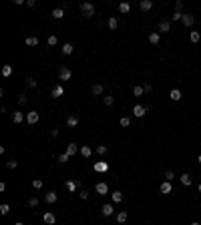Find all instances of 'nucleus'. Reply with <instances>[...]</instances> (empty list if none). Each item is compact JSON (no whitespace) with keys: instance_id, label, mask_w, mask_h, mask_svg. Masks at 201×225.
Masks as SVG:
<instances>
[{"instance_id":"f257e3e1","label":"nucleus","mask_w":201,"mask_h":225,"mask_svg":"<svg viewBox=\"0 0 201 225\" xmlns=\"http://www.w3.org/2000/svg\"><path fill=\"white\" fill-rule=\"evenodd\" d=\"M80 12H83V16L91 18V16L95 14V6H93V2H83V4H80Z\"/></svg>"},{"instance_id":"f03ea898","label":"nucleus","mask_w":201,"mask_h":225,"mask_svg":"<svg viewBox=\"0 0 201 225\" xmlns=\"http://www.w3.org/2000/svg\"><path fill=\"white\" fill-rule=\"evenodd\" d=\"M62 95H65V88H62V84L53 87V91H50V97H53V99H61Z\"/></svg>"},{"instance_id":"7ed1b4c3","label":"nucleus","mask_w":201,"mask_h":225,"mask_svg":"<svg viewBox=\"0 0 201 225\" xmlns=\"http://www.w3.org/2000/svg\"><path fill=\"white\" fill-rule=\"evenodd\" d=\"M71 76H72L71 69H66V66H61V70H58V79H61V80H71Z\"/></svg>"},{"instance_id":"20e7f679","label":"nucleus","mask_w":201,"mask_h":225,"mask_svg":"<svg viewBox=\"0 0 201 225\" xmlns=\"http://www.w3.org/2000/svg\"><path fill=\"white\" fill-rule=\"evenodd\" d=\"M133 115L135 117H145V115H147V107H143V105H135L133 107Z\"/></svg>"},{"instance_id":"39448f33","label":"nucleus","mask_w":201,"mask_h":225,"mask_svg":"<svg viewBox=\"0 0 201 225\" xmlns=\"http://www.w3.org/2000/svg\"><path fill=\"white\" fill-rule=\"evenodd\" d=\"M101 213H103V215H105V217H111V215H113V213H115V207H113V205H111V203H105V205H103V207H101Z\"/></svg>"},{"instance_id":"423d86ee","label":"nucleus","mask_w":201,"mask_h":225,"mask_svg":"<svg viewBox=\"0 0 201 225\" xmlns=\"http://www.w3.org/2000/svg\"><path fill=\"white\" fill-rule=\"evenodd\" d=\"M38 119H40V115H38L36 111H30L26 115V121H28V125H36L38 123Z\"/></svg>"},{"instance_id":"0eeeda50","label":"nucleus","mask_w":201,"mask_h":225,"mask_svg":"<svg viewBox=\"0 0 201 225\" xmlns=\"http://www.w3.org/2000/svg\"><path fill=\"white\" fill-rule=\"evenodd\" d=\"M24 119H26V117H24L22 111H14V113H12V123H16V125H20Z\"/></svg>"},{"instance_id":"6e6552de","label":"nucleus","mask_w":201,"mask_h":225,"mask_svg":"<svg viewBox=\"0 0 201 225\" xmlns=\"http://www.w3.org/2000/svg\"><path fill=\"white\" fill-rule=\"evenodd\" d=\"M95 191H97V195H107V193H109V185H107V183H97Z\"/></svg>"},{"instance_id":"1a4fd4ad","label":"nucleus","mask_w":201,"mask_h":225,"mask_svg":"<svg viewBox=\"0 0 201 225\" xmlns=\"http://www.w3.org/2000/svg\"><path fill=\"white\" fill-rule=\"evenodd\" d=\"M93 169H95L97 173H105V171H109V165H107L105 161H99V163H95V167H93Z\"/></svg>"},{"instance_id":"9d476101","label":"nucleus","mask_w":201,"mask_h":225,"mask_svg":"<svg viewBox=\"0 0 201 225\" xmlns=\"http://www.w3.org/2000/svg\"><path fill=\"white\" fill-rule=\"evenodd\" d=\"M159 191H161L163 195H169L171 191H173V187H171V183H169V181H163V183H161V187H159Z\"/></svg>"},{"instance_id":"9b49d317","label":"nucleus","mask_w":201,"mask_h":225,"mask_svg":"<svg viewBox=\"0 0 201 225\" xmlns=\"http://www.w3.org/2000/svg\"><path fill=\"white\" fill-rule=\"evenodd\" d=\"M65 187H66V191L75 193V191H76V187H80V183H79V181H66V183H65Z\"/></svg>"},{"instance_id":"f8f14e48","label":"nucleus","mask_w":201,"mask_h":225,"mask_svg":"<svg viewBox=\"0 0 201 225\" xmlns=\"http://www.w3.org/2000/svg\"><path fill=\"white\" fill-rule=\"evenodd\" d=\"M181 22L185 24V26H193V22H195V18H193V14H183V18H181Z\"/></svg>"},{"instance_id":"ddd939ff","label":"nucleus","mask_w":201,"mask_h":225,"mask_svg":"<svg viewBox=\"0 0 201 225\" xmlns=\"http://www.w3.org/2000/svg\"><path fill=\"white\" fill-rule=\"evenodd\" d=\"M57 199H58L57 191H48V193L44 195V201H46V203H54V201H57Z\"/></svg>"},{"instance_id":"4468645a","label":"nucleus","mask_w":201,"mask_h":225,"mask_svg":"<svg viewBox=\"0 0 201 225\" xmlns=\"http://www.w3.org/2000/svg\"><path fill=\"white\" fill-rule=\"evenodd\" d=\"M171 30V22L169 20H161L159 22V32H169Z\"/></svg>"},{"instance_id":"2eb2a0df","label":"nucleus","mask_w":201,"mask_h":225,"mask_svg":"<svg viewBox=\"0 0 201 225\" xmlns=\"http://www.w3.org/2000/svg\"><path fill=\"white\" fill-rule=\"evenodd\" d=\"M42 221H44L46 225H53L54 221H57V217H54V213H44V217H42Z\"/></svg>"},{"instance_id":"dca6fc26","label":"nucleus","mask_w":201,"mask_h":225,"mask_svg":"<svg viewBox=\"0 0 201 225\" xmlns=\"http://www.w3.org/2000/svg\"><path fill=\"white\" fill-rule=\"evenodd\" d=\"M159 40H161L159 32H151V34H149V42H151V44H159Z\"/></svg>"},{"instance_id":"f3484780","label":"nucleus","mask_w":201,"mask_h":225,"mask_svg":"<svg viewBox=\"0 0 201 225\" xmlns=\"http://www.w3.org/2000/svg\"><path fill=\"white\" fill-rule=\"evenodd\" d=\"M139 6H141V10L147 12V10H151V8H153V2H151V0H141Z\"/></svg>"},{"instance_id":"a211bd4d","label":"nucleus","mask_w":201,"mask_h":225,"mask_svg":"<svg viewBox=\"0 0 201 225\" xmlns=\"http://www.w3.org/2000/svg\"><path fill=\"white\" fill-rule=\"evenodd\" d=\"M129 10H131V4L129 2H121V4H119V12H121V14H127Z\"/></svg>"},{"instance_id":"6ab92c4d","label":"nucleus","mask_w":201,"mask_h":225,"mask_svg":"<svg viewBox=\"0 0 201 225\" xmlns=\"http://www.w3.org/2000/svg\"><path fill=\"white\" fill-rule=\"evenodd\" d=\"M50 16H53V18H57V20H61L62 16H65V10H62V8H54Z\"/></svg>"},{"instance_id":"aec40b11","label":"nucleus","mask_w":201,"mask_h":225,"mask_svg":"<svg viewBox=\"0 0 201 225\" xmlns=\"http://www.w3.org/2000/svg\"><path fill=\"white\" fill-rule=\"evenodd\" d=\"M66 125L71 127V129H72V127H76V125H79V117H75V115H71V117L66 119Z\"/></svg>"},{"instance_id":"412c9836","label":"nucleus","mask_w":201,"mask_h":225,"mask_svg":"<svg viewBox=\"0 0 201 225\" xmlns=\"http://www.w3.org/2000/svg\"><path fill=\"white\" fill-rule=\"evenodd\" d=\"M72 50H75V46H72L71 42H65V44H62V54H72Z\"/></svg>"},{"instance_id":"4be33fe9","label":"nucleus","mask_w":201,"mask_h":225,"mask_svg":"<svg viewBox=\"0 0 201 225\" xmlns=\"http://www.w3.org/2000/svg\"><path fill=\"white\" fill-rule=\"evenodd\" d=\"M91 92L95 97H99V95H103V84L99 83V84H93V88H91Z\"/></svg>"},{"instance_id":"5701e85b","label":"nucleus","mask_w":201,"mask_h":225,"mask_svg":"<svg viewBox=\"0 0 201 225\" xmlns=\"http://www.w3.org/2000/svg\"><path fill=\"white\" fill-rule=\"evenodd\" d=\"M169 97H171V101H175V103H177V101H181V91H177V88H173Z\"/></svg>"},{"instance_id":"b1692460","label":"nucleus","mask_w":201,"mask_h":225,"mask_svg":"<svg viewBox=\"0 0 201 225\" xmlns=\"http://www.w3.org/2000/svg\"><path fill=\"white\" fill-rule=\"evenodd\" d=\"M181 185H185V187H189V185H191V177H189V173H183V175H181Z\"/></svg>"},{"instance_id":"393cba45","label":"nucleus","mask_w":201,"mask_h":225,"mask_svg":"<svg viewBox=\"0 0 201 225\" xmlns=\"http://www.w3.org/2000/svg\"><path fill=\"white\" fill-rule=\"evenodd\" d=\"M127 217H129V215H127V211H119V213H117V223H125Z\"/></svg>"},{"instance_id":"a878e982","label":"nucleus","mask_w":201,"mask_h":225,"mask_svg":"<svg viewBox=\"0 0 201 225\" xmlns=\"http://www.w3.org/2000/svg\"><path fill=\"white\" fill-rule=\"evenodd\" d=\"M65 153H66V155H71V157H72V155H76V143H71V145L66 147V151H65Z\"/></svg>"},{"instance_id":"bb28decb","label":"nucleus","mask_w":201,"mask_h":225,"mask_svg":"<svg viewBox=\"0 0 201 225\" xmlns=\"http://www.w3.org/2000/svg\"><path fill=\"white\" fill-rule=\"evenodd\" d=\"M24 42H26V46H36L38 44V38L36 36H26V40H24Z\"/></svg>"},{"instance_id":"cd10ccee","label":"nucleus","mask_w":201,"mask_h":225,"mask_svg":"<svg viewBox=\"0 0 201 225\" xmlns=\"http://www.w3.org/2000/svg\"><path fill=\"white\" fill-rule=\"evenodd\" d=\"M111 197H113L115 203H121V201H123V193H121V191H115V193H111Z\"/></svg>"},{"instance_id":"c85d7f7f","label":"nucleus","mask_w":201,"mask_h":225,"mask_svg":"<svg viewBox=\"0 0 201 225\" xmlns=\"http://www.w3.org/2000/svg\"><path fill=\"white\" fill-rule=\"evenodd\" d=\"M117 26H119V20L115 18V16H109V28H111V30H115Z\"/></svg>"},{"instance_id":"c756f323","label":"nucleus","mask_w":201,"mask_h":225,"mask_svg":"<svg viewBox=\"0 0 201 225\" xmlns=\"http://www.w3.org/2000/svg\"><path fill=\"white\" fill-rule=\"evenodd\" d=\"M189 38H191V42H193V44H197V42L201 40V34H199V32H191V34H189Z\"/></svg>"},{"instance_id":"7c9ffc66","label":"nucleus","mask_w":201,"mask_h":225,"mask_svg":"<svg viewBox=\"0 0 201 225\" xmlns=\"http://www.w3.org/2000/svg\"><path fill=\"white\" fill-rule=\"evenodd\" d=\"M91 153H93L91 147H87V145H85V147H80V155H83V157H91Z\"/></svg>"},{"instance_id":"2f4dec72","label":"nucleus","mask_w":201,"mask_h":225,"mask_svg":"<svg viewBox=\"0 0 201 225\" xmlns=\"http://www.w3.org/2000/svg\"><path fill=\"white\" fill-rule=\"evenodd\" d=\"M12 74V66L10 65H4L2 66V76H10Z\"/></svg>"},{"instance_id":"473e14b6","label":"nucleus","mask_w":201,"mask_h":225,"mask_svg":"<svg viewBox=\"0 0 201 225\" xmlns=\"http://www.w3.org/2000/svg\"><path fill=\"white\" fill-rule=\"evenodd\" d=\"M8 211H10V205H8V203H2V205H0V213H2V215H6Z\"/></svg>"},{"instance_id":"72a5a7b5","label":"nucleus","mask_w":201,"mask_h":225,"mask_svg":"<svg viewBox=\"0 0 201 225\" xmlns=\"http://www.w3.org/2000/svg\"><path fill=\"white\" fill-rule=\"evenodd\" d=\"M119 123H121V127H129L131 125V119L129 117H121V121H119Z\"/></svg>"},{"instance_id":"f704fd0d","label":"nucleus","mask_w":201,"mask_h":225,"mask_svg":"<svg viewBox=\"0 0 201 225\" xmlns=\"http://www.w3.org/2000/svg\"><path fill=\"white\" fill-rule=\"evenodd\" d=\"M143 92H145V88H143V87H135V88H133V95H135V97H141Z\"/></svg>"},{"instance_id":"c9c22d12","label":"nucleus","mask_w":201,"mask_h":225,"mask_svg":"<svg viewBox=\"0 0 201 225\" xmlns=\"http://www.w3.org/2000/svg\"><path fill=\"white\" fill-rule=\"evenodd\" d=\"M26 84H28V88H34V87H36V80H34L32 76H28V79H26Z\"/></svg>"},{"instance_id":"e433bc0d","label":"nucleus","mask_w":201,"mask_h":225,"mask_svg":"<svg viewBox=\"0 0 201 225\" xmlns=\"http://www.w3.org/2000/svg\"><path fill=\"white\" fill-rule=\"evenodd\" d=\"M103 103H105L107 107H111V105L115 103V99H113V97H105V99H103Z\"/></svg>"},{"instance_id":"4c0bfd02","label":"nucleus","mask_w":201,"mask_h":225,"mask_svg":"<svg viewBox=\"0 0 201 225\" xmlns=\"http://www.w3.org/2000/svg\"><path fill=\"white\" fill-rule=\"evenodd\" d=\"M32 187H34V189H42V181H40V179H34V181H32Z\"/></svg>"},{"instance_id":"58836bf2","label":"nucleus","mask_w":201,"mask_h":225,"mask_svg":"<svg viewBox=\"0 0 201 225\" xmlns=\"http://www.w3.org/2000/svg\"><path fill=\"white\" fill-rule=\"evenodd\" d=\"M173 177H175L173 171H165V181H173Z\"/></svg>"},{"instance_id":"ea45409f","label":"nucleus","mask_w":201,"mask_h":225,"mask_svg":"<svg viewBox=\"0 0 201 225\" xmlns=\"http://www.w3.org/2000/svg\"><path fill=\"white\" fill-rule=\"evenodd\" d=\"M38 205V199L36 197H30V199H28V207H36Z\"/></svg>"},{"instance_id":"a19ab883","label":"nucleus","mask_w":201,"mask_h":225,"mask_svg":"<svg viewBox=\"0 0 201 225\" xmlns=\"http://www.w3.org/2000/svg\"><path fill=\"white\" fill-rule=\"evenodd\" d=\"M57 42H58V38L54 36V34H53V36H48V46H54Z\"/></svg>"},{"instance_id":"79ce46f5","label":"nucleus","mask_w":201,"mask_h":225,"mask_svg":"<svg viewBox=\"0 0 201 225\" xmlns=\"http://www.w3.org/2000/svg\"><path fill=\"white\" fill-rule=\"evenodd\" d=\"M6 167H8V169H16V167H18V161H8Z\"/></svg>"},{"instance_id":"37998d69","label":"nucleus","mask_w":201,"mask_h":225,"mask_svg":"<svg viewBox=\"0 0 201 225\" xmlns=\"http://www.w3.org/2000/svg\"><path fill=\"white\" fill-rule=\"evenodd\" d=\"M97 153H99V155H105V153H107V147L105 145H99V147H97Z\"/></svg>"},{"instance_id":"c03bdc74","label":"nucleus","mask_w":201,"mask_h":225,"mask_svg":"<svg viewBox=\"0 0 201 225\" xmlns=\"http://www.w3.org/2000/svg\"><path fill=\"white\" fill-rule=\"evenodd\" d=\"M171 18H173V22H177V20H181V18H183V14H181V12H175Z\"/></svg>"},{"instance_id":"a18cd8bd","label":"nucleus","mask_w":201,"mask_h":225,"mask_svg":"<svg viewBox=\"0 0 201 225\" xmlns=\"http://www.w3.org/2000/svg\"><path fill=\"white\" fill-rule=\"evenodd\" d=\"M68 157H71V155H66V153H62V155L58 157V161H61V163H66V161H68Z\"/></svg>"},{"instance_id":"49530a36","label":"nucleus","mask_w":201,"mask_h":225,"mask_svg":"<svg viewBox=\"0 0 201 225\" xmlns=\"http://www.w3.org/2000/svg\"><path fill=\"white\" fill-rule=\"evenodd\" d=\"M175 8H177V12H181V8H183V2H181V0H177V2H175Z\"/></svg>"},{"instance_id":"de8ad7c7","label":"nucleus","mask_w":201,"mask_h":225,"mask_svg":"<svg viewBox=\"0 0 201 225\" xmlns=\"http://www.w3.org/2000/svg\"><path fill=\"white\" fill-rule=\"evenodd\" d=\"M143 88H145V92H151V91H153V84H151V83H147Z\"/></svg>"},{"instance_id":"09e8293b","label":"nucleus","mask_w":201,"mask_h":225,"mask_svg":"<svg viewBox=\"0 0 201 225\" xmlns=\"http://www.w3.org/2000/svg\"><path fill=\"white\" fill-rule=\"evenodd\" d=\"M18 103H20V105L26 103V95H18Z\"/></svg>"},{"instance_id":"8fccbe9b","label":"nucleus","mask_w":201,"mask_h":225,"mask_svg":"<svg viewBox=\"0 0 201 225\" xmlns=\"http://www.w3.org/2000/svg\"><path fill=\"white\" fill-rule=\"evenodd\" d=\"M80 199H89V191H80Z\"/></svg>"},{"instance_id":"3c124183","label":"nucleus","mask_w":201,"mask_h":225,"mask_svg":"<svg viewBox=\"0 0 201 225\" xmlns=\"http://www.w3.org/2000/svg\"><path fill=\"white\" fill-rule=\"evenodd\" d=\"M26 4H28V8H34V6H36V2H34V0H26Z\"/></svg>"},{"instance_id":"603ef678","label":"nucleus","mask_w":201,"mask_h":225,"mask_svg":"<svg viewBox=\"0 0 201 225\" xmlns=\"http://www.w3.org/2000/svg\"><path fill=\"white\" fill-rule=\"evenodd\" d=\"M191 225H201V223H197V221H193V223H191Z\"/></svg>"},{"instance_id":"864d4df0","label":"nucleus","mask_w":201,"mask_h":225,"mask_svg":"<svg viewBox=\"0 0 201 225\" xmlns=\"http://www.w3.org/2000/svg\"><path fill=\"white\" fill-rule=\"evenodd\" d=\"M197 161H199V165H201V155H199V157H197Z\"/></svg>"},{"instance_id":"5fc2aeb1","label":"nucleus","mask_w":201,"mask_h":225,"mask_svg":"<svg viewBox=\"0 0 201 225\" xmlns=\"http://www.w3.org/2000/svg\"><path fill=\"white\" fill-rule=\"evenodd\" d=\"M14 225H24V223H20V221H18V223H14Z\"/></svg>"},{"instance_id":"6e6d98bb","label":"nucleus","mask_w":201,"mask_h":225,"mask_svg":"<svg viewBox=\"0 0 201 225\" xmlns=\"http://www.w3.org/2000/svg\"><path fill=\"white\" fill-rule=\"evenodd\" d=\"M199 193H201V183H199Z\"/></svg>"}]
</instances>
